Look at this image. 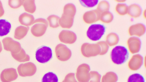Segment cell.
Here are the masks:
<instances>
[{"label": "cell", "mask_w": 146, "mask_h": 82, "mask_svg": "<svg viewBox=\"0 0 146 82\" xmlns=\"http://www.w3.org/2000/svg\"><path fill=\"white\" fill-rule=\"evenodd\" d=\"M129 52L124 47L121 46L115 47L110 54L112 62L116 64H121L125 62L129 57Z\"/></svg>", "instance_id": "6da1fadb"}, {"label": "cell", "mask_w": 146, "mask_h": 82, "mask_svg": "<svg viewBox=\"0 0 146 82\" xmlns=\"http://www.w3.org/2000/svg\"><path fill=\"white\" fill-rule=\"evenodd\" d=\"M105 27L103 25L96 24L91 25L86 33L88 37L90 40L96 41L100 40L104 34Z\"/></svg>", "instance_id": "7a4b0ae2"}, {"label": "cell", "mask_w": 146, "mask_h": 82, "mask_svg": "<svg viewBox=\"0 0 146 82\" xmlns=\"http://www.w3.org/2000/svg\"><path fill=\"white\" fill-rule=\"evenodd\" d=\"M82 54L85 57L89 58L95 56L100 54L101 48L97 44H83L81 48Z\"/></svg>", "instance_id": "3957f363"}, {"label": "cell", "mask_w": 146, "mask_h": 82, "mask_svg": "<svg viewBox=\"0 0 146 82\" xmlns=\"http://www.w3.org/2000/svg\"><path fill=\"white\" fill-rule=\"evenodd\" d=\"M35 56L36 59L38 62L42 63H46L52 58V49L47 46H42L37 50Z\"/></svg>", "instance_id": "277c9868"}, {"label": "cell", "mask_w": 146, "mask_h": 82, "mask_svg": "<svg viewBox=\"0 0 146 82\" xmlns=\"http://www.w3.org/2000/svg\"><path fill=\"white\" fill-rule=\"evenodd\" d=\"M90 67L86 63H83L78 67L76 76L78 82H89L90 77L89 71Z\"/></svg>", "instance_id": "5b68a950"}, {"label": "cell", "mask_w": 146, "mask_h": 82, "mask_svg": "<svg viewBox=\"0 0 146 82\" xmlns=\"http://www.w3.org/2000/svg\"><path fill=\"white\" fill-rule=\"evenodd\" d=\"M17 70L19 75L21 76H31L36 73V67L33 63L28 62L20 64L17 67Z\"/></svg>", "instance_id": "8992f818"}, {"label": "cell", "mask_w": 146, "mask_h": 82, "mask_svg": "<svg viewBox=\"0 0 146 82\" xmlns=\"http://www.w3.org/2000/svg\"><path fill=\"white\" fill-rule=\"evenodd\" d=\"M55 51L57 58L61 61L68 60L72 55L70 50L65 45L62 44H59L56 46Z\"/></svg>", "instance_id": "52a82bcc"}, {"label": "cell", "mask_w": 146, "mask_h": 82, "mask_svg": "<svg viewBox=\"0 0 146 82\" xmlns=\"http://www.w3.org/2000/svg\"><path fill=\"white\" fill-rule=\"evenodd\" d=\"M4 49L10 51L11 54H15L19 52L21 48L20 43L14 40L10 37H6L2 40Z\"/></svg>", "instance_id": "ba28073f"}, {"label": "cell", "mask_w": 146, "mask_h": 82, "mask_svg": "<svg viewBox=\"0 0 146 82\" xmlns=\"http://www.w3.org/2000/svg\"><path fill=\"white\" fill-rule=\"evenodd\" d=\"M18 77L16 69L12 68L4 69L2 71L0 75L2 82H11L16 80Z\"/></svg>", "instance_id": "9c48e42d"}, {"label": "cell", "mask_w": 146, "mask_h": 82, "mask_svg": "<svg viewBox=\"0 0 146 82\" xmlns=\"http://www.w3.org/2000/svg\"><path fill=\"white\" fill-rule=\"evenodd\" d=\"M58 38L62 42L68 44H72L76 41L77 36L73 32L66 30H62L59 33Z\"/></svg>", "instance_id": "30bf717a"}, {"label": "cell", "mask_w": 146, "mask_h": 82, "mask_svg": "<svg viewBox=\"0 0 146 82\" xmlns=\"http://www.w3.org/2000/svg\"><path fill=\"white\" fill-rule=\"evenodd\" d=\"M101 14L97 9L88 11L84 14L83 19L87 24L94 23L100 20Z\"/></svg>", "instance_id": "8fae6325"}, {"label": "cell", "mask_w": 146, "mask_h": 82, "mask_svg": "<svg viewBox=\"0 0 146 82\" xmlns=\"http://www.w3.org/2000/svg\"><path fill=\"white\" fill-rule=\"evenodd\" d=\"M127 44L129 51L131 53H136L140 51L141 42L139 38L135 36L130 37L127 40Z\"/></svg>", "instance_id": "7c38bea8"}, {"label": "cell", "mask_w": 146, "mask_h": 82, "mask_svg": "<svg viewBox=\"0 0 146 82\" xmlns=\"http://www.w3.org/2000/svg\"><path fill=\"white\" fill-rule=\"evenodd\" d=\"M143 62V58L141 55L139 54L134 55L129 61L128 67L132 70H137L141 66Z\"/></svg>", "instance_id": "4fadbf2b"}, {"label": "cell", "mask_w": 146, "mask_h": 82, "mask_svg": "<svg viewBox=\"0 0 146 82\" xmlns=\"http://www.w3.org/2000/svg\"><path fill=\"white\" fill-rule=\"evenodd\" d=\"M145 30V27L143 24L138 23L130 26L128 29V33L130 36L140 37L144 34Z\"/></svg>", "instance_id": "5bb4252c"}, {"label": "cell", "mask_w": 146, "mask_h": 82, "mask_svg": "<svg viewBox=\"0 0 146 82\" xmlns=\"http://www.w3.org/2000/svg\"><path fill=\"white\" fill-rule=\"evenodd\" d=\"M74 17L69 14L63 13L59 20V25L62 28H70L72 26Z\"/></svg>", "instance_id": "9a60e30c"}, {"label": "cell", "mask_w": 146, "mask_h": 82, "mask_svg": "<svg viewBox=\"0 0 146 82\" xmlns=\"http://www.w3.org/2000/svg\"><path fill=\"white\" fill-rule=\"evenodd\" d=\"M48 26V24L43 23H36L31 27V32L36 37L41 36L45 33Z\"/></svg>", "instance_id": "2e32d148"}, {"label": "cell", "mask_w": 146, "mask_h": 82, "mask_svg": "<svg viewBox=\"0 0 146 82\" xmlns=\"http://www.w3.org/2000/svg\"><path fill=\"white\" fill-rule=\"evenodd\" d=\"M34 19L32 15L26 13L22 14L19 18V20L20 24L27 26L33 24Z\"/></svg>", "instance_id": "e0dca14e"}, {"label": "cell", "mask_w": 146, "mask_h": 82, "mask_svg": "<svg viewBox=\"0 0 146 82\" xmlns=\"http://www.w3.org/2000/svg\"><path fill=\"white\" fill-rule=\"evenodd\" d=\"M141 8L138 4H133L128 7L127 13L132 17L138 18L141 15Z\"/></svg>", "instance_id": "ac0fdd59"}, {"label": "cell", "mask_w": 146, "mask_h": 82, "mask_svg": "<svg viewBox=\"0 0 146 82\" xmlns=\"http://www.w3.org/2000/svg\"><path fill=\"white\" fill-rule=\"evenodd\" d=\"M11 55L15 60L19 62H25L30 60L29 56L22 48L19 52L15 54H11Z\"/></svg>", "instance_id": "d6986e66"}, {"label": "cell", "mask_w": 146, "mask_h": 82, "mask_svg": "<svg viewBox=\"0 0 146 82\" xmlns=\"http://www.w3.org/2000/svg\"><path fill=\"white\" fill-rule=\"evenodd\" d=\"M11 25L10 22L5 19L0 20V36L6 35L10 32Z\"/></svg>", "instance_id": "ffe728a7"}, {"label": "cell", "mask_w": 146, "mask_h": 82, "mask_svg": "<svg viewBox=\"0 0 146 82\" xmlns=\"http://www.w3.org/2000/svg\"><path fill=\"white\" fill-rule=\"evenodd\" d=\"M29 29V27H26L22 26L18 27L15 31V38L19 40L23 39L26 35Z\"/></svg>", "instance_id": "44dd1931"}, {"label": "cell", "mask_w": 146, "mask_h": 82, "mask_svg": "<svg viewBox=\"0 0 146 82\" xmlns=\"http://www.w3.org/2000/svg\"><path fill=\"white\" fill-rule=\"evenodd\" d=\"M22 5L25 11L29 13H33L36 10V7L34 0H22Z\"/></svg>", "instance_id": "7402d4cb"}, {"label": "cell", "mask_w": 146, "mask_h": 82, "mask_svg": "<svg viewBox=\"0 0 146 82\" xmlns=\"http://www.w3.org/2000/svg\"><path fill=\"white\" fill-rule=\"evenodd\" d=\"M119 38L117 34L114 32L109 34L106 38V42L110 46L116 45L118 43Z\"/></svg>", "instance_id": "603a6c76"}, {"label": "cell", "mask_w": 146, "mask_h": 82, "mask_svg": "<svg viewBox=\"0 0 146 82\" xmlns=\"http://www.w3.org/2000/svg\"><path fill=\"white\" fill-rule=\"evenodd\" d=\"M117 75L114 72L110 71L102 76L101 82H117Z\"/></svg>", "instance_id": "cb8c5ba5"}, {"label": "cell", "mask_w": 146, "mask_h": 82, "mask_svg": "<svg viewBox=\"0 0 146 82\" xmlns=\"http://www.w3.org/2000/svg\"><path fill=\"white\" fill-rule=\"evenodd\" d=\"M113 19V14L109 11H107L101 14L100 20L103 23H109L112 21Z\"/></svg>", "instance_id": "d4e9b609"}, {"label": "cell", "mask_w": 146, "mask_h": 82, "mask_svg": "<svg viewBox=\"0 0 146 82\" xmlns=\"http://www.w3.org/2000/svg\"><path fill=\"white\" fill-rule=\"evenodd\" d=\"M57 76L54 73L51 72L46 73L43 77L42 82H58Z\"/></svg>", "instance_id": "484cf974"}, {"label": "cell", "mask_w": 146, "mask_h": 82, "mask_svg": "<svg viewBox=\"0 0 146 82\" xmlns=\"http://www.w3.org/2000/svg\"><path fill=\"white\" fill-rule=\"evenodd\" d=\"M60 17L54 15L49 16L47 18L50 26L52 28H57L59 26L58 21Z\"/></svg>", "instance_id": "4316f807"}, {"label": "cell", "mask_w": 146, "mask_h": 82, "mask_svg": "<svg viewBox=\"0 0 146 82\" xmlns=\"http://www.w3.org/2000/svg\"><path fill=\"white\" fill-rule=\"evenodd\" d=\"M110 7V4L106 1L100 2L98 5L97 10L101 13L104 12L108 11Z\"/></svg>", "instance_id": "83f0119b"}, {"label": "cell", "mask_w": 146, "mask_h": 82, "mask_svg": "<svg viewBox=\"0 0 146 82\" xmlns=\"http://www.w3.org/2000/svg\"><path fill=\"white\" fill-rule=\"evenodd\" d=\"M128 7L125 4H118L115 7L117 13L120 15H124L127 13Z\"/></svg>", "instance_id": "f1b7e54d"}, {"label": "cell", "mask_w": 146, "mask_h": 82, "mask_svg": "<svg viewBox=\"0 0 146 82\" xmlns=\"http://www.w3.org/2000/svg\"><path fill=\"white\" fill-rule=\"evenodd\" d=\"M127 82H145V81L142 75L136 73L132 74L129 77Z\"/></svg>", "instance_id": "f546056e"}, {"label": "cell", "mask_w": 146, "mask_h": 82, "mask_svg": "<svg viewBox=\"0 0 146 82\" xmlns=\"http://www.w3.org/2000/svg\"><path fill=\"white\" fill-rule=\"evenodd\" d=\"M90 74V79L89 82H100L101 76L98 72L91 71Z\"/></svg>", "instance_id": "4dcf8cb0"}, {"label": "cell", "mask_w": 146, "mask_h": 82, "mask_svg": "<svg viewBox=\"0 0 146 82\" xmlns=\"http://www.w3.org/2000/svg\"><path fill=\"white\" fill-rule=\"evenodd\" d=\"M100 46L101 48V52L99 55H103L106 54L109 49V46L106 42L104 41H99L97 43Z\"/></svg>", "instance_id": "1f68e13d"}, {"label": "cell", "mask_w": 146, "mask_h": 82, "mask_svg": "<svg viewBox=\"0 0 146 82\" xmlns=\"http://www.w3.org/2000/svg\"><path fill=\"white\" fill-rule=\"evenodd\" d=\"M81 4L83 6L87 7H92L96 5L98 1L97 0H80Z\"/></svg>", "instance_id": "d6a6232c"}, {"label": "cell", "mask_w": 146, "mask_h": 82, "mask_svg": "<svg viewBox=\"0 0 146 82\" xmlns=\"http://www.w3.org/2000/svg\"><path fill=\"white\" fill-rule=\"evenodd\" d=\"M8 4L11 8L14 9H17L22 5V0H10L8 1Z\"/></svg>", "instance_id": "836d02e7"}, {"label": "cell", "mask_w": 146, "mask_h": 82, "mask_svg": "<svg viewBox=\"0 0 146 82\" xmlns=\"http://www.w3.org/2000/svg\"><path fill=\"white\" fill-rule=\"evenodd\" d=\"M62 82H78L75 77V74L74 73H70L68 74Z\"/></svg>", "instance_id": "e575fe53"}, {"label": "cell", "mask_w": 146, "mask_h": 82, "mask_svg": "<svg viewBox=\"0 0 146 82\" xmlns=\"http://www.w3.org/2000/svg\"><path fill=\"white\" fill-rule=\"evenodd\" d=\"M37 22L43 23L48 24L47 21L45 19L42 18H39L36 19L34 21L33 24Z\"/></svg>", "instance_id": "d590c367"}, {"label": "cell", "mask_w": 146, "mask_h": 82, "mask_svg": "<svg viewBox=\"0 0 146 82\" xmlns=\"http://www.w3.org/2000/svg\"><path fill=\"white\" fill-rule=\"evenodd\" d=\"M4 13V11L3 9L1 2L0 1V17L3 16Z\"/></svg>", "instance_id": "8d00e7d4"}, {"label": "cell", "mask_w": 146, "mask_h": 82, "mask_svg": "<svg viewBox=\"0 0 146 82\" xmlns=\"http://www.w3.org/2000/svg\"><path fill=\"white\" fill-rule=\"evenodd\" d=\"M125 0H116V1L118 2H125Z\"/></svg>", "instance_id": "74e56055"}, {"label": "cell", "mask_w": 146, "mask_h": 82, "mask_svg": "<svg viewBox=\"0 0 146 82\" xmlns=\"http://www.w3.org/2000/svg\"><path fill=\"white\" fill-rule=\"evenodd\" d=\"M2 50V46L0 42V53L1 52Z\"/></svg>", "instance_id": "f35d334b"}]
</instances>
